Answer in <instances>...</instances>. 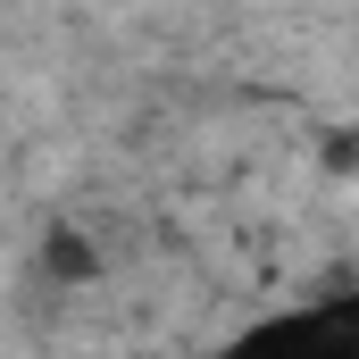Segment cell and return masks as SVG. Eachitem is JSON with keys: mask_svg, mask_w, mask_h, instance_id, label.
<instances>
[{"mask_svg": "<svg viewBox=\"0 0 359 359\" xmlns=\"http://www.w3.org/2000/svg\"><path fill=\"white\" fill-rule=\"evenodd\" d=\"M226 359H359V292H334L318 309H292L259 334H243Z\"/></svg>", "mask_w": 359, "mask_h": 359, "instance_id": "6da1fadb", "label": "cell"}, {"mask_svg": "<svg viewBox=\"0 0 359 359\" xmlns=\"http://www.w3.org/2000/svg\"><path fill=\"white\" fill-rule=\"evenodd\" d=\"M50 268L59 276H92V243L84 234H50Z\"/></svg>", "mask_w": 359, "mask_h": 359, "instance_id": "7a4b0ae2", "label": "cell"}]
</instances>
